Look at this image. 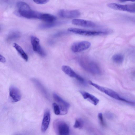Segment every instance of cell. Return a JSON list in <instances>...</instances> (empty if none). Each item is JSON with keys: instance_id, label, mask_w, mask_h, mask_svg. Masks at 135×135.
<instances>
[{"instance_id": "6da1fadb", "label": "cell", "mask_w": 135, "mask_h": 135, "mask_svg": "<svg viewBox=\"0 0 135 135\" xmlns=\"http://www.w3.org/2000/svg\"><path fill=\"white\" fill-rule=\"evenodd\" d=\"M17 6L18 10L15 13L17 16L28 19H40L42 13L32 10L26 3L19 2Z\"/></svg>"}, {"instance_id": "7a4b0ae2", "label": "cell", "mask_w": 135, "mask_h": 135, "mask_svg": "<svg viewBox=\"0 0 135 135\" xmlns=\"http://www.w3.org/2000/svg\"><path fill=\"white\" fill-rule=\"evenodd\" d=\"M78 62L84 69L90 73L94 75L101 73V71L98 65L93 61L85 58H80Z\"/></svg>"}, {"instance_id": "3957f363", "label": "cell", "mask_w": 135, "mask_h": 135, "mask_svg": "<svg viewBox=\"0 0 135 135\" xmlns=\"http://www.w3.org/2000/svg\"><path fill=\"white\" fill-rule=\"evenodd\" d=\"M68 31L76 34L85 36H94L103 35H107L111 33L113 31L107 29L102 31H95L87 30L75 28H70Z\"/></svg>"}, {"instance_id": "277c9868", "label": "cell", "mask_w": 135, "mask_h": 135, "mask_svg": "<svg viewBox=\"0 0 135 135\" xmlns=\"http://www.w3.org/2000/svg\"><path fill=\"white\" fill-rule=\"evenodd\" d=\"M88 83L89 84L97 88L98 90L115 99L123 101L131 104L134 103L133 102L128 101L122 98L117 92L110 89L100 86L93 83L91 81H89Z\"/></svg>"}, {"instance_id": "5b68a950", "label": "cell", "mask_w": 135, "mask_h": 135, "mask_svg": "<svg viewBox=\"0 0 135 135\" xmlns=\"http://www.w3.org/2000/svg\"><path fill=\"white\" fill-rule=\"evenodd\" d=\"M54 131L57 135H68L70 133V128L68 124L60 119L55 120L53 123Z\"/></svg>"}, {"instance_id": "8992f818", "label": "cell", "mask_w": 135, "mask_h": 135, "mask_svg": "<svg viewBox=\"0 0 135 135\" xmlns=\"http://www.w3.org/2000/svg\"><path fill=\"white\" fill-rule=\"evenodd\" d=\"M107 6L115 10L135 13V6L133 4L123 5L115 3H110L108 4Z\"/></svg>"}, {"instance_id": "52a82bcc", "label": "cell", "mask_w": 135, "mask_h": 135, "mask_svg": "<svg viewBox=\"0 0 135 135\" xmlns=\"http://www.w3.org/2000/svg\"><path fill=\"white\" fill-rule=\"evenodd\" d=\"M91 45V43L88 41H80L73 44L71 47V49L74 52H79L88 49Z\"/></svg>"}, {"instance_id": "ba28073f", "label": "cell", "mask_w": 135, "mask_h": 135, "mask_svg": "<svg viewBox=\"0 0 135 135\" xmlns=\"http://www.w3.org/2000/svg\"><path fill=\"white\" fill-rule=\"evenodd\" d=\"M58 14L60 17L62 18H71L79 16L80 15V12L77 10L61 9L59 11Z\"/></svg>"}, {"instance_id": "9c48e42d", "label": "cell", "mask_w": 135, "mask_h": 135, "mask_svg": "<svg viewBox=\"0 0 135 135\" xmlns=\"http://www.w3.org/2000/svg\"><path fill=\"white\" fill-rule=\"evenodd\" d=\"M62 71L69 76L75 78L78 81L82 84L85 83L84 79L76 73L69 66L64 65L61 67Z\"/></svg>"}, {"instance_id": "30bf717a", "label": "cell", "mask_w": 135, "mask_h": 135, "mask_svg": "<svg viewBox=\"0 0 135 135\" xmlns=\"http://www.w3.org/2000/svg\"><path fill=\"white\" fill-rule=\"evenodd\" d=\"M30 40L33 51L37 53L40 55L42 56H45L46 54L40 46L39 38L36 36H32L30 37Z\"/></svg>"}, {"instance_id": "8fae6325", "label": "cell", "mask_w": 135, "mask_h": 135, "mask_svg": "<svg viewBox=\"0 0 135 135\" xmlns=\"http://www.w3.org/2000/svg\"><path fill=\"white\" fill-rule=\"evenodd\" d=\"M9 95L12 102L19 101L21 99V95L20 91L16 86L11 85L9 88Z\"/></svg>"}, {"instance_id": "7c38bea8", "label": "cell", "mask_w": 135, "mask_h": 135, "mask_svg": "<svg viewBox=\"0 0 135 135\" xmlns=\"http://www.w3.org/2000/svg\"><path fill=\"white\" fill-rule=\"evenodd\" d=\"M50 120V110L48 109H46L44 112L42 119L41 130L43 132H45L47 129Z\"/></svg>"}, {"instance_id": "4fadbf2b", "label": "cell", "mask_w": 135, "mask_h": 135, "mask_svg": "<svg viewBox=\"0 0 135 135\" xmlns=\"http://www.w3.org/2000/svg\"><path fill=\"white\" fill-rule=\"evenodd\" d=\"M71 23L73 25L85 27H92L95 26L93 22L83 19H75L72 20Z\"/></svg>"}, {"instance_id": "5bb4252c", "label": "cell", "mask_w": 135, "mask_h": 135, "mask_svg": "<svg viewBox=\"0 0 135 135\" xmlns=\"http://www.w3.org/2000/svg\"><path fill=\"white\" fill-rule=\"evenodd\" d=\"M80 92L84 99L87 100L94 105H96L98 103L99 101V99L94 95L84 91H80Z\"/></svg>"}, {"instance_id": "9a60e30c", "label": "cell", "mask_w": 135, "mask_h": 135, "mask_svg": "<svg viewBox=\"0 0 135 135\" xmlns=\"http://www.w3.org/2000/svg\"><path fill=\"white\" fill-rule=\"evenodd\" d=\"M31 80L43 95L46 98L48 99L49 95L48 93L40 82L38 80L35 78H32Z\"/></svg>"}, {"instance_id": "2e32d148", "label": "cell", "mask_w": 135, "mask_h": 135, "mask_svg": "<svg viewBox=\"0 0 135 135\" xmlns=\"http://www.w3.org/2000/svg\"><path fill=\"white\" fill-rule=\"evenodd\" d=\"M53 98L60 106L68 108L70 107V104L57 94L54 93L53 94Z\"/></svg>"}, {"instance_id": "e0dca14e", "label": "cell", "mask_w": 135, "mask_h": 135, "mask_svg": "<svg viewBox=\"0 0 135 135\" xmlns=\"http://www.w3.org/2000/svg\"><path fill=\"white\" fill-rule=\"evenodd\" d=\"M56 19V16L48 13H42L40 19L47 23L55 21Z\"/></svg>"}, {"instance_id": "ac0fdd59", "label": "cell", "mask_w": 135, "mask_h": 135, "mask_svg": "<svg viewBox=\"0 0 135 135\" xmlns=\"http://www.w3.org/2000/svg\"><path fill=\"white\" fill-rule=\"evenodd\" d=\"M13 46V47L17 51L22 58L26 61H27L28 59V56L22 47L16 43H14Z\"/></svg>"}, {"instance_id": "d6986e66", "label": "cell", "mask_w": 135, "mask_h": 135, "mask_svg": "<svg viewBox=\"0 0 135 135\" xmlns=\"http://www.w3.org/2000/svg\"><path fill=\"white\" fill-rule=\"evenodd\" d=\"M62 23L61 22L54 21L52 22L42 24L39 26V28L40 29H45L51 28Z\"/></svg>"}, {"instance_id": "ffe728a7", "label": "cell", "mask_w": 135, "mask_h": 135, "mask_svg": "<svg viewBox=\"0 0 135 135\" xmlns=\"http://www.w3.org/2000/svg\"><path fill=\"white\" fill-rule=\"evenodd\" d=\"M123 55L121 54H117L114 55L112 57L113 61L116 63L120 64L124 60Z\"/></svg>"}, {"instance_id": "44dd1931", "label": "cell", "mask_w": 135, "mask_h": 135, "mask_svg": "<svg viewBox=\"0 0 135 135\" xmlns=\"http://www.w3.org/2000/svg\"><path fill=\"white\" fill-rule=\"evenodd\" d=\"M20 36V33L18 31H13L8 36L7 40L9 42L19 38Z\"/></svg>"}, {"instance_id": "7402d4cb", "label": "cell", "mask_w": 135, "mask_h": 135, "mask_svg": "<svg viewBox=\"0 0 135 135\" xmlns=\"http://www.w3.org/2000/svg\"><path fill=\"white\" fill-rule=\"evenodd\" d=\"M83 120L80 118H78L76 120L73 127L75 128L81 129L83 127Z\"/></svg>"}, {"instance_id": "603a6c76", "label": "cell", "mask_w": 135, "mask_h": 135, "mask_svg": "<svg viewBox=\"0 0 135 135\" xmlns=\"http://www.w3.org/2000/svg\"><path fill=\"white\" fill-rule=\"evenodd\" d=\"M52 106L54 113L56 115H61V109L59 105L54 103L52 104Z\"/></svg>"}, {"instance_id": "cb8c5ba5", "label": "cell", "mask_w": 135, "mask_h": 135, "mask_svg": "<svg viewBox=\"0 0 135 135\" xmlns=\"http://www.w3.org/2000/svg\"><path fill=\"white\" fill-rule=\"evenodd\" d=\"M98 117L101 125L103 126H105V124L104 120L102 114L101 113H99L98 114Z\"/></svg>"}, {"instance_id": "d4e9b609", "label": "cell", "mask_w": 135, "mask_h": 135, "mask_svg": "<svg viewBox=\"0 0 135 135\" xmlns=\"http://www.w3.org/2000/svg\"><path fill=\"white\" fill-rule=\"evenodd\" d=\"M37 4H44L48 2L49 0H32Z\"/></svg>"}, {"instance_id": "484cf974", "label": "cell", "mask_w": 135, "mask_h": 135, "mask_svg": "<svg viewBox=\"0 0 135 135\" xmlns=\"http://www.w3.org/2000/svg\"><path fill=\"white\" fill-rule=\"evenodd\" d=\"M106 117L108 119H110L112 118V115L110 113L107 112L105 114Z\"/></svg>"}, {"instance_id": "4316f807", "label": "cell", "mask_w": 135, "mask_h": 135, "mask_svg": "<svg viewBox=\"0 0 135 135\" xmlns=\"http://www.w3.org/2000/svg\"><path fill=\"white\" fill-rule=\"evenodd\" d=\"M0 61L2 62H4L6 61L5 58L1 54H0Z\"/></svg>"}, {"instance_id": "83f0119b", "label": "cell", "mask_w": 135, "mask_h": 135, "mask_svg": "<svg viewBox=\"0 0 135 135\" xmlns=\"http://www.w3.org/2000/svg\"><path fill=\"white\" fill-rule=\"evenodd\" d=\"M121 2H125L127 1H130L132 2H134L135 0H118Z\"/></svg>"}, {"instance_id": "f1b7e54d", "label": "cell", "mask_w": 135, "mask_h": 135, "mask_svg": "<svg viewBox=\"0 0 135 135\" xmlns=\"http://www.w3.org/2000/svg\"><path fill=\"white\" fill-rule=\"evenodd\" d=\"M133 74L135 76V71L133 72Z\"/></svg>"}, {"instance_id": "f546056e", "label": "cell", "mask_w": 135, "mask_h": 135, "mask_svg": "<svg viewBox=\"0 0 135 135\" xmlns=\"http://www.w3.org/2000/svg\"><path fill=\"white\" fill-rule=\"evenodd\" d=\"M135 6V3L134 4H133Z\"/></svg>"}, {"instance_id": "4dcf8cb0", "label": "cell", "mask_w": 135, "mask_h": 135, "mask_svg": "<svg viewBox=\"0 0 135 135\" xmlns=\"http://www.w3.org/2000/svg\"><path fill=\"white\" fill-rule=\"evenodd\" d=\"M5 0V1H8V0Z\"/></svg>"}]
</instances>
